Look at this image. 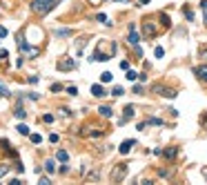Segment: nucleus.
Instances as JSON below:
<instances>
[{"mask_svg":"<svg viewBox=\"0 0 207 185\" xmlns=\"http://www.w3.org/2000/svg\"><path fill=\"white\" fill-rule=\"evenodd\" d=\"M154 54H156V58H163V54H165V49H163V47H156V49H154Z\"/></svg>","mask_w":207,"mask_h":185,"instance_id":"nucleus-27","label":"nucleus"},{"mask_svg":"<svg viewBox=\"0 0 207 185\" xmlns=\"http://www.w3.org/2000/svg\"><path fill=\"white\" fill-rule=\"evenodd\" d=\"M203 58H205V60H207V51H203Z\"/></svg>","mask_w":207,"mask_h":185,"instance_id":"nucleus-39","label":"nucleus"},{"mask_svg":"<svg viewBox=\"0 0 207 185\" xmlns=\"http://www.w3.org/2000/svg\"><path fill=\"white\" fill-rule=\"evenodd\" d=\"M14 114H16V118H25V116H27V112H25V109H22L20 105L16 107V112H14Z\"/></svg>","mask_w":207,"mask_h":185,"instance_id":"nucleus-15","label":"nucleus"},{"mask_svg":"<svg viewBox=\"0 0 207 185\" xmlns=\"http://www.w3.org/2000/svg\"><path fill=\"white\" fill-rule=\"evenodd\" d=\"M194 74H196V76H198L203 82H207V65H201V67H196Z\"/></svg>","mask_w":207,"mask_h":185,"instance_id":"nucleus-9","label":"nucleus"},{"mask_svg":"<svg viewBox=\"0 0 207 185\" xmlns=\"http://www.w3.org/2000/svg\"><path fill=\"white\" fill-rule=\"evenodd\" d=\"M56 159H58L60 163H67V161H69V154L65 152V150H58V154H56Z\"/></svg>","mask_w":207,"mask_h":185,"instance_id":"nucleus-13","label":"nucleus"},{"mask_svg":"<svg viewBox=\"0 0 207 185\" xmlns=\"http://www.w3.org/2000/svg\"><path fill=\"white\" fill-rule=\"evenodd\" d=\"M45 170H47V172H54V170H56V163H54V161H47V163H45Z\"/></svg>","mask_w":207,"mask_h":185,"instance_id":"nucleus-20","label":"nucleus"},{"mask_svg":"<svg viewBox=\"0 0 207 185\" xmlns=\"http://www.w3.org/2000/svg\"><path fill=\"white\" fill-rule=\"evenodd\" d=\"M51 91H62V85H58V82H54V85H51Z\"/></svg>","mask_w":207,"mask_h":185,"instance_id":"nucleus-32","label":"nucleus"},{"mask_svg":"<svg viewBox=\"0 0 207 185\" xmlns=\"http://www.w3.org/2000/svg\"><path fill=\"white\" fill-rule=\"evenodd\" d=\"M123 94H125L123 87H114V89H111V96H116V98H118V96H123Z\"/></svg>","mask_w":207,"mask_h":185,"instance_id":"nucleus-17","label":"nucleus"},{"mask_svg":"<svg viewBox=\"0 0 207 185\" xmlns=\"http://www.w3.org/2000/svg\"><path fill=\"white\" fill-rule=\"evenodd\" d=\"M54 7H56V0H34V2H31V9L36 14H40V16L49 14Z\"/></svg>","mask_w":207,"mask_h":185,"instance_id":"nucleus-1","label":"nucleus"},{"mask_svg":"<svg viewBox=\"0 0 207 185\" xmlns=\"http://www.w3.org/2000/svg\"><path fill=\"white\" fill-rule=\"evenodd\" d=\"M134 145H136V141H134V138H127V141H123V143H120L118 152H120V154H129V150H131Z\"/></svg>","mask_w":207,"mask_h":185,"instance_id":"nucleus-7","label":"nucleus"},{"mask_svg":"<svg viewBox=\"0 0 207 185\" xmlns=\"http://www.w3.org/2000/svg\"><path fill=\"white\" fill-rule=\"evenodd\" d=\"M31 143H34V145L42 143V136H40V134H31Z\"/></svg>","mask_w":207,"mask_h":185,"instance_id":"nucleus-19","label":"nucleus"},{"mask_svg":"<svg viewBox=\"0 0 207 185\" xmlns=\"http://www.w3.org/2000/svg\"><path fill=\"white\" fill-rule=\"evenodd\" d=\"M76 67V62H74L71 58H65V60H58V69L60 71H69V69H74Z\"/></svg>","mask_w":207,"mask_h":185,"instance_id":"nucleus-8","label":"nucleus"},{"mask_svg":"<svg viewBox=\"0 0 207 185\" xmlns=\"http://www.w3.org/2000/svg\"><path fill=\"white\" fill-rule=\"evenodd\" d=\"M176 154H178V150H176V147H167V150L163 152V156H165L167 161H172V159H174Z\"/></svg>","mask_w":207,"mask_h":185,"instance_id":"nucleus-11","label":"nucleus"},{"mask_svg":"<svg viewBox=\"0 0 207 185\" xmlns=\"http://www.w3.org/2000/svg\"><path fill=\"white\" fill-rule=\"evenodd\" d=\"M91 94L96 98H102V96H105V87H102V85H91Z\"/></svg>","mask_w":207,"mask_h":185,"instance_id":"nucleus-10","label":"nucleus"},{"mask_svg":"<svg viewBox=\"0 0 207 185\" xmlns=\"http://www.w3.org/2000/svg\"><path fill=\"white\" fill-rule=\"evenodd\" d=\"M116 2H127V0H116Z\"/></svg>","mask_w":207,"mask_h":185,"instance_id":"nucleus-40","label":"nucleus"},{"mask_svg":"<svg viewBox=\"0 0 207 185\" xmlns=\"http://www.w3.org/2000/svg\"><path fill=\"white\" fill-rule=\"evenodd\" d=\"M147 125H163L161 118H147Z\"/></svg>","mask_w":207,"mask_h":185,"instance_id":"nucleus-22","label":"nucleus"},{"mask_svg":"<svg viewBox=\"0 0 207 185\" xmlns=\"http://www.w3.org/2000/svg\"><path fill=\"white\" fill-rule=\"evenodd\" d=\"M42 121H45V123H54V116H51V114H45Z\"/></svg>","mask_w":207,"mask_h":185,"instance_id":"nucleus-31","label":"nucleus"},{"mask_svg":"<svg viewBox=\"0 0 207 185\" xmlns=\"http://www.w3.org/2000/svg\"><path fill=\"white\" fill-rule=\"evenodd\" d=\"M136 78H138V74L129 69V71H127V80H136Z\"/></svg>","mask_w":207,"mask_h":185,"instance_id":"nucleus-26","label":"nucleus"},{"mask_svg":"<svg viewBox=\"0 0 207 185\" xmlns=\"http://www.w3.org/2000/svg\"><path fill=\"white\" fill-rule=\"evenodd\" d=\"M201 7H203L205 11H207V0H203V2H201Z\"/></svg>","mask_w":207,"mask_h":185,"instance_id":"nucleus-37","label":"nucleus"},{"mask_svg":"<svg viewBox=\"0 0 207 185\" xmlns=\"http://www.w3.org/2000/svg\"><path fill=\"white\" fill-rule=\"evenodd\" d=\"M16 129H18V132H20V134H25V136H27V134H29V127H27V125H22V123H20V125H18Z\"/></svg>","mask_w":207,"mask_h":185,"instance_id":"nucleus-18","label":"nucleus"},{"mask_svg":"<svg viewBox=\"0 0 207 185\" xmlns=\"http://www.w3.org/2000/svg\"><path fill=\"white\" fill-rule=\"evenodd\" d=\"M111 78H114V76H111L109 71H105V74H102V76H100V80H102V82H109Z\"/></svg>","mask_w":207,"mask_h":185,"instance_id":"nucleus-24","label":"nucleus"},{"mask_svg":"<svg viewBox=\"0 0 207 185\" xmlns=\"http://www.w3.org/2000/svg\"><path fill=\"white\" fill-rule=\"evenodd\" d=\"M203 174H205V179H207V170H205V172H203Z\"/></svg>","mask_w":207,"mask_h":185,"instance_id":"nucleus-41","label":"nucleus"},{"mask_svg":"<svg viewBox=\"0 0 207 185\" xmlns=\"http://www.w3.org/2000/svg\"><path fill=\"white\" fill-rule=\"evenodd\" d=\"M127 40H129L131 47H136V45L140 42V34L136 31V27H134V25H129V36H127Z\"/></svg>","mask_w":207,"mask_h":185,"instance_id":"nucleus-6","label":"nucleus"},{"mask_svg":"<svg viewBox=\"0 0 207 185\" xmlns=\"http://www.w3.org/2000/svg\"><path fill=\"white\" fill-rule=\"evenodd\" d=\"M131 116H134V107H131V105H127V107H125V116H123V118H127V121H129Z\"/></svg>","mask_w":207,"mask_h":185,"instance_id":"nucleus-16","label":"nucleus"},{"mask_svg":"<svg viewBox=\"0 0 207 185\" xmlns=\"http://www.w3.org/2000/svg\"><path fill=\"white\" fill-rule=\"evenodd\" d=\"M0 96H11V91H9V87L5 85L2 80H0Z\"/></svg>","mask_w":207,"mask_h":185,"instance_id":"nucleus-14","label":"nucleus"},{"mask_svg":"<svg viewBox=\"0 0 207 185\" xmlns=\"http://www.w3.org/2000/svg\"><path fill=\"white\" fill-rule=\"evenodd\" d=\"M96 20H98V22H105V25H109V22H107V16H105V14H98V16H96Z\"/></svg>","mask_w":207,"mask_h":185,"instance_id":"nucleus-25","label":"nucleus"},{"mask_svg":"<svg viewBox=\"0 0 207 185\" xmlns=\"http://www.w3.org/2000/svg\"><path fill=\"white\" fill-rule=\"evenodd\" d=\"M2 36H7V29H5V27H0V38H2Z\"/></svg>","mask_w":207,"mask_h":185,"instance_id":"nucleus-36","label":"nucleus"},{"mask_svg":"<svg viewBox=\"0 0 207 185\" xmlns=\"http://www.w3.org/2000/svg\"><path fill=\"white\" fill-rule=\"evenodd\" d=\"M158 18H161V20H163V25H165V27H169V18H167L165 14H161V16H158Z\"/></svg>","mask_w":207,"mask_h":185,"instance_id":"nucleus-30","label":"nucleus"},{"mask_svg":"<svg viewBox=\"0 0 207 185\" xmlns=\"http://www.w3.org/2000/svg\"><path fill=\"white\" fill-rule=\"evenodd\" d=\"M152 91H156V94H161V96H165V98H176V96H178L176 89L165 87V85H161V82H156V85L152 87Z\"/></svg>","mask_w":207,"mask_h":185,"instance_id":"nucleus-3","label":"nucleus"},{"mask_svg":"<svg viewBox=\"0 0 207 185\" xmlns=\"http://www.w3.org/2000/svg\"><path fill=\"white\" fill-rule=\"evenodd\" d=\"M98 112H100V116H105V118L114 116V109H111V107H98Z\"/></svg>","mask_w":207,"mask_h":185,"instance_id":"nucleus-12","label":"nucleus"},{"mask_svg":"<svg viewBox=\"0 0 207 185\" xmlns=\"http://www.w3.org/2000/svg\"><path fill=\"white\" fill-rule=\"evenodd\" d=\"M183 14H185V18H187V20H189V22L194 20V11H192V9H185Z\"/></svg>","mask_w":207,"mask_h":185,"instance_id":"nucleus-23","label":"nucleus"},{"mask_svg":"<svg viewBox=\"0 0 207 185\" xmlns=\"http://www.w3.org/2000/svg\"><path fill=\"white\" fill-rule=\"evenodd\" d=\"M127 176V163H118L114 170H111V183H120Z\"/></svg>","mask_w":207,"mask_h":185,"instance_id":"nucleus-2","label":"nucleus"},{"mask_svg":"<svg viewBox=\"0 0 207 185\" xmlns=\"http://www.w3.org/2000/svg\"><path fill=\"white\" fill-rule=\"evenodd\" d=\"M49 183H51V181L47 179V176H42V179H40V185H49Z\"/></svg>","mask_w":207,"mask_h":185,"instance_id":"nucleus-34","label":"nucleus"},{"mask_svg":"<svg viewBox=\"0 0 207 185\" xmlns=\"http://www.w3.org/2000/svg\"><path fill=\"white\" fill-rule=\"evenodd\" d=\"M134 94H143V87H140V85H134Z\"/></svg>","mask_w":207,"mask_h":185,"instance_id":"nucleus-33","label":"nucleus"},{"mask_svg":"<svg viewBox=\"0 0 207 185\" xmlns=\"http://www.w3.org/2000/svg\"><path fill=\"white\" fill-rule=\"evenodd\" d=\"M7 172H9V165H0V179H2Z\"/></svg>","mask_w":207,"mask_h":185,"instance_id":"nucleus-28","label":"nucleus"},{"mask_svg":"<svg viewBox=\"0 0 207 185\" xmlns=\"http://www.w3.org/2000/svg\"><path fill=\"white\" fill-rule=\"evenodd\" d=\"M56 36H71V29H56Z\"/></svg>","mask_w":207,"mask_h":185,"instance_id":"nucleus-21","label":"nucleus"},{"mask_svg":"<svg viewBox=\"0 0 207 185\" xmlns=\"http://www.w3.org/2000/svg\"><path fill=\"white\" fill-rule=\"evenodd\" d=\"M18 47H20V51H22V54H27V56H31V58H36V56L40 54L36 47H29V45H27V42L22 40V36H18Z\"/></svg>","mask_w":207,"mask_h":185,"instance_id":"nucleus-4","label":"nucleus"},{"mask_svg":"<svg viewBox=\"0 0 207 185\" xmlns=\"http://www.w3.org/2000/svg\"><path fill=\"white\" fill-rule=\"evenodd\" d=\"M138 2H140V5H147V2H149V0H138Z\"/></svg>","mask_w":207,"mask_h":185,"instance_id":"nucleus-38","label":"nucleus"},{"mask_svg":"<svg viewBox=\"0 0 207 185\" xmlns=\"http://www.w3.org/2000/svg\"><path fill=\"white\" fill-rule=\"evenodd\" d=\"M143 34H145V38H154L156 36V25H152V20H143Z\"/></svg>","mask_w":207,"mask_h":185,"instance_id":"nucleus-5","label":"nucleus"},{"mask_svg":"<svg viewBox=\"0 0 207 185\" xmlns=\"http://www.w3.org/2000/svg\"><path fill=\"white\" fill-rule=\"evenodd\" d=\"M67 94H69V96H76V94H78V89L71 85V87H67Z\"/></svg>","mask_w":207,"mask_h":185,"instance_id":"nucleus-29","label":"nucleus"},{"mask_svg":"<svg viewBox=\"0 0 207 185\" xmlns=\"http://www.w3.org/2000/svg\"><path fill=\"white\" fill-rule=\"evenodd\" d=\"M201 125H207V114H203V116H201Z\"/></svg>","mask_w":207,"mask_h":185,"instance_id":"nucleus-35","label":"nucleus"}]
</instances>
